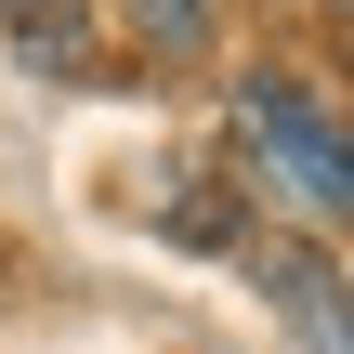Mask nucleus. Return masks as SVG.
<instances>
[{
    "label": "nucleus",
    "mask_w": 354,
    "mask_h": 354,
    "mask_svg": "<svg viewBox=\"0 0 354 354\" xmlns=\"http://www.w3.org/2000/svg\"><path fill=\"white\" fill-rule=\"evenodd\" d=\"M236 131H250L263 184H276V197H289L302 223H342V210H354V145L328 131V105H315L302 79L250 66V79H236Z\"/></svg>",
    "instance_id": "1"
},
{
    "label": "nucleus",
    "mask_w": 354,
    "mask_h": 354,
    "mask_svg": "<svg viewBox=\"0 0 354 354\" xmlns=\"http://www.w3.org/2000/svg\"><path fill=\"white\" fill-rule=\"evenodd\" d=\"M0 26H13V53L39 79H92V13L79 0H0Z\"/></svg>",
    "instance_id": "2"
},
{
    "label": "nucleus",
    "mask_w": 354,
    "mask_h": 354,
    "mask_svg": "<svg viewBox=\"0 0 354 354\" xmlns=\"http://www.w3.org/2000/svg\"><path fill=\"white\" fill-rule=\"evenodd\" d=\"M276 302H289V328H302L315 354H342V276H328L315 250H302V263H276Z\"/></svg>",
    "instance_id": "3"
},
{
    "label": "nucleus",
    "mask_w": 354,
    "mask_h": 354,
    "mask_svg": "<svg viewBox=\"0 0 354 354\" xmlns=\"http://www.w3.org/2000/svg\"><path fill=\"white\" fill-rule=\"evenodd\" d=\"M118 13H131V26H145V39H158V53H197V39H210V13H223V0H118Z\"/></svg>",
    "instance_id": "4"
},
{
    "label": "nucleus",
    "mask_w": 354,
    "mask_h": 354,
    "mask_svg": "<svg viewBox=\"0 0 354 354\" xmlns=\"http://www.w3.org/2000/svg\"><path fill=\"white\" fill-rule=\"evenodd\" d=\"M171 236H197V250H223V236H236V210H223V197H171Z\"/></svg>",
    "instance_id": "5"
}]
</instances>
